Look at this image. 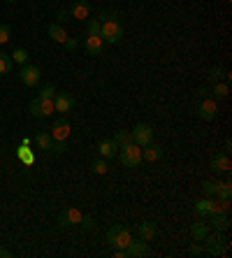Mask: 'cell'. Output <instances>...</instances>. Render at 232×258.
Here are the masks:
<instances>
[{"label":"cell","mask_w":232,"mask_h":258,"mask_svg":"<svg viewBox=\"0 0 232 258\" xmlns=\"http://www.w3.org/2000/svg\"><path fill=\"white\" fill-rule=\"evenodd\" d=\"M197 116L202 121H214L218 116V105H216V98H207L197 105Z\"/></svg>","instance_id":"cell-9"},{"label":"cell","mask_w":232,"mask_h":258,"mask_svg":"<svg viewBox=\"0 0 232 258\" xmlns=\"http://www.w3.org/2000/svg\"><path fill=\"white\" fill-rule=\"evenodd\" d=\"M209 79H211V82H220V79H225L227 75H225V70H223V68H211V70H209V75H207Z\"/></svg>","instance_id":"cell-32"},{"label":"cell","mask_w":232,"mask_h":258,"mask_svg":"<svg viewBox=\"0 0 232 258\" xmlns=\"http://www.w3.org/2000/svg\"><path fill=\"white\" fill-rule=\"evenodd\" d=\"M130 138L137 147H146L149 142H153V128L149 123H137L135 131H130Z\"/></svg>","instance_id":"cell-6"},{"label":"cell","mask_w":232,"mask_h":258,"mask_svg":"<svg viewBox=\"0 0 232 258\" xmlns=\"http://www.w3.org/2000/svg\"><path fill=\"white\" fill-rule=\"evenodd\" d=\"M218 184L220 181H202V191L207 198H211V196H216V191H218Z\"/></svg>","instance_id":"cell-31"},{"label":"cell","mask_w":232,"mask_h":258,"mask_svg":"<svg viewBox=\"0 0 232 258\" xmlns=\"http://www.w3.org/2000/svg\"><path fill=\"white\" fill-rule=\"evenodd\" d=\"M82 228L84 230H91V228H93V219H91V216H84V219H82Z\"/></svg>","instance_id":"cell-38"},{"label":"cell","mask_w":232,"mask_h":258,"mask_svg":"<svg viewBox=\"0 0 232 258\" xmlns=\"http://www.w3.org/2000/svg\"><path fill=\"white\" fill-rule=\"evenodd\" d=\"M35 144L40 147L42 151H51V147H54V140H51V135H49V133L40 131L35 135Z\"/></svg>","instance_id":"cell-22"},{"label":"cell","mask_w":232,"mask_h":258,"mask_svg":"<svg viewBox=\"0 0 232 258\" xmlns=\"http://www.w3.org/2000/svg\"><path fill=\"white\" fill-rule=\"evenodd\" d=\"M119 158L123 163L125 168H139V163H142V147H137L135 142L125 144V147H119Z\"/></svg>","instance_id":"cell-4"},{"label":"cell","mask_w":232,"mask_h":258,"mask_svg":"<svg viewBox=\"0 0 232 258\" xmlns=\"http://www.w3.org/2000/svg\"><path fill=\"white\" fill-rule=\"evenodd\" d=\"M137 235H139V240L151 242L156 237V223H151V221L137 223Z\"/></svg>","instance_id":"cell-18"},{"label":"cell","mask_w":232,"mask_h":258,"mask_svg":"<svg viewBox=\"0 0 232 258\" xmlns=\"http://www.w3.org/2000/svg\"><path fill=\"white\" fill-rule=\"evenodd\" d=\"M82 219H84V214L77 210V207H65V210L58 214V226L60 228H70V226H77V223H82Z\"/></svg>","instance_id":"cell-8"},{"label":"cell","mask_w":232,"mask_h":258,"mask_svg":"<svg viewBox=\"0 0 232 258\" xmlns=\"http://www.w3.org/2000/svg\"><path fill=\"white\" fill-rule=\"evenodd\" d=\"M54 96H56V86L54 84H47L44 89L40 91V96H37V98H54Z\"/></svg>","instance_id":"cell-35"},{"label":"cell","mask_w":232,"mask_h":258,"mask_svg":"<svg viewBox=\"0 0 232 258\" xmlns=\"http://www.w3.org/2000/svg\"><path fill=\"white\" fill-rule=\"evenodd\" d=\"M209 223H211V228L214 230L225 233V230L230 228V216L227 214H214V216H209Z\"/></svg>","instance_id":"cell-20"},{"label":"cell","mask_w":232,"mask_h":258,"mask_svg":"<svg viewBox=\"0 0 232 258\" xmlns=\"http://www.w3.org/2000/svg\"><path fill=\"white\" fill-rule=\"evenodd\" d=\"M19 158H21L26 165H33V163H35V154H30L26 144H21V149H19Z\"/></svg>","instance_id":"cell-29"},{"label":"cell","mask_w":232,"mask_h":258,"mask_svg":"<svg viewBox=\"0 0 232 258\" xmlns=\"http://www.w3.org/2000/svg\"><path fill=\"white\" fill-rule=\"evenodd\" d=\"M63 47H65L67 51H74V49H77L79 44H77V40H74V37H67L65 42H63Z\"/></svg>","instance_id":"cell-36"},{"label":"cell","mask_w":232,"mask_h":258,"mask_svg":"<svg viewBox=\"0 0 232 258\" xmlns=\"http://www.w3.org/2000/svg\"><path fill=\"white\" fill-rule=\"evenodd\" d=\"M114 142L119 144V147H125V144L132 142V138H130V133H128V131H119L116 135H114Z\"/></svg>","instance_id":"cell-30"},{"label":"cell","mask_w":232,"mask_h":258,"mask_svg":"<svg viewBox=\"0 0 232 258\" xmlns=\"http://www.w3.org/2000/svg\"><path fill=\"white\" fill-rule=\"evenodd\" d=\"M12 253H10V249H5V246H0V258H10Z\"/></svg>","instance_id":"cell-41"},{"label":"cell","mask_w":232,"mask_h":258,"mask_svg":"<svg viewBox=\"0 0 232 258\" xmlns=\"http://www.w3.org/2000/svg\"><path fill=\"white\" fill-rule=\"evenodd\" d=\"M70 131H72L70 121H67L65 116H60V119L54 121V126H51V133H49V135H51V140H54V142H67Z\"/></svg>","instance_id":"cell-7"},{"label":"cell","mask_w":232,"mask_h":258,"mask_svg":"<svg viewBox=\"0 0 232 258\" xmlns=\"http://www.w3.org/2000/svg\"><path fill=\"white\" fill-rule=\"evenodd\" d=\"M163 158V147L156 142H149L146 147H142V161L146 163H156Z\"/></svg>","instance_id":"cell-16"},{"label":"cell","mask_w":232,"mask_h":258,"mask_svg":"<svg viewBox=\"0 0 232 258\" xmlns=\"http://www.w3.org/2000/svg\"><path fill=\"white\" fill-rule=\"evenodd\" d=\"M114 258H125V249H114Z\"/></svg>","instance_id":"cell-39"},{"label":"cell","mask_w":232,"mask_h":258,"mask_svg":"<svg viewBox=\"0 0 232 258\" xmlns=\"http://www.w3.org/2000/svg\"><path fill=\"white\" fill-rule=\"evenodd\" d=\"M67 14H70L72 19H89L91 14V5H89V0H77V3H72L70 10H67Z\"/></svg>","instance_id":"cell-14"},{"label":"cell","mask_w":232,"mask_h":258,"mask_svg":"<svg viewBox=\"0 0 232 258\" xmlns=\"http://www.w3.org/2000/svg\"><path fill=\"white\" fill-rule=\"evenodd\" d=\"M202 242H207L204 251H207L209 256H223V253L227 251V246H230V240H227V237L220 233V230H216V233H209Z\"/></svg>","instance_id":"cell-3"},{"label":"cell","mask_w":232,"mask_h":258,"mask_svg":"<svg viewBox=\"0 0 232 258\" xmlns=\"http://www.w3.org/2000/svg\"><path fill=\"white\" fill-rule=\"evenodd\" d=\"M195 214L197 216H211L214 214V200L211 198H202L195 203Z\"/></svg>","instance_id":"cell-21"},{"label":"cell","mask_w":232,"mask_h":258,"mask_svg":"<svg viewBox=\"0 0 232 258\" xmlns=\"http://www.w3.org/2000/svg\"><path fill=\"white\" fill-rule=\"evenodd\" d=\"M227 93H230V89H227L225 82H216L214 89H211V96L218 98V100H223V98H227Z\"/></svg>","instance_id":"cell-25"},{"label":"cell","mask_w":232,"mask_h":258,"mask_svg":"<svg viewBox=\"0 0 232 258\" xmlns=\"http://www.w3.org/2000/svg\"><path fill=\"white\" fill-rule=\"evenodd\" d=\"M67 17H70V14H67V10H63V12H58V21H60V24H63V21H67Z\"/></svg>","instance_id":"cell-40"},{"label":"cell","mask_w":232,"mask_h":258,"mask_svg":"<svg viewBox=\"0 0 232 258\" xmlns=\"http://www.w3.org/2000/svg\"><path fill=\"white\" fill-rule=\"evenodd\" d=\"M54 107H56V112H60V114H67V112L74 107V98H72L70 93H56Z\"/></svg>","instance_id":"cell-13"},{"label":"cell","mask_w":232,"mask_h":258,"mask_svg":"<svg viewBox=\"0 0 232 258\" xmlns=\"http://www.w3.org/2000/svg\"><path fill=\"white\" fill-rule=\"evenodd\" d=\"M232 184H230V179L227 181H220L218 184V191H216V196H218V200H223V203H230V198H232Z\"/></svg>","instance_id":"cell-24"},{"label":"cell","mask_w":232,"mask_h":258,"mask_svg":"<svg viewBox=\"0 0 232 258\" xmlns=\"http://www.w3.org/2000/svg\"><path fill=\"white\" fill-rule=\"evenodd\" d=\"M54 112H56L54 98H33V100H30V114L37 116V119L51 116Z\"/></svg>","instance_id":"cell-5"},{"label":"cell","mask_w":232,"mask_h":258,"mask_svg":"<svg viewBox=\"0 0 232 258\" xmlns=\"http://www.w3.org/2000/svg\"><path fill=\"white\" fill-rule=\"evenodd\" d=\"M230 149H232V140L227 138V140H225V154H230Z\"/></svg>","instance_id":"cell-42"},{"label":"cell","mask_w":232,"mask_h":258,"mask_svg":"<svg viewBox=\"0 0 232 258\" xmlns=\"http://www.w3.org/2000/svg\"><path fill=\"white\" fill-rule=\"evenodd\" d=\"M151 253V249H149V244L144 240H132L130 244L125 246V258H142V256H149Z\"/></svg>","instance_id":"cell-11"},{"label":"cell","mask_w":232,"mask_h":258,"mask_svg":"<svg viewBox=\"0 0 232 258\" xmlns=\"http://www.w3.org/2000/svg\"><path fill=\"white\" fill-rule=\"evenodd\" d=\"M14 70V60L7 54H0V75H10Z\"/></svg>","instance_id":"cell-26"},{"label":"cell","mask_w":232,"mask_h":258,"mask_svg":"<svg viewBox=\"0 0 232 258\" xmlns=\"http://www.w3.org/2000/svg\"><path fill=\"white\" fill-rule=\"evenodd\" d=\"M5 3H17V0H5Z\"/></svg>","instance_id":"cell-43"},{"label":"cell","mask_w":232,"mask_h":258,"mask_svg":"<svg viewBox=\"0 0 232 258\" xmlns=\"http://www.w3.org/2000/svg\"><path fill=\"white\" fill-rule=\"evenodd\" d=\"M84 49H86L91 56H100L102 51H105V42H102L100 35H86V40H84Z\"/></svg>","instance_id":"cell-15"},{"label":"cell","mask_w":232,"mask_h":258,"mask_svg":"<svg viewBox=\"0 0 232 258\" xmlns=\"http://www.w3.org/2000/svg\"><path fill=\"white\" fill-rule=\"evenodd\" d=\"M86 35H100V19H91L89 28H86Z\"/></svg>","instance_id":"cell-33"},{"label":"cell","mask_w":232,"mask_h":258,"mask_svg":"<svg viewBox=\"0 0 232 258\" xmlns=\"http://www.w3.org/2000/svg\"><path fill=\"white\" fill-rule=\"evenodd\" d=\"M47 35L51 37V40H54V42H58V44H63L67 40V33H65V28H63V26L60 24H49V28H47Z\"/></svg>","instance_id":"cell-19"},{"label":"cell","mask_w":232,"mask_h":258,"mask_svg":"<svg viewBox=\"0 0 232 258\" xmlns=\"http://www.w3.org/2000/svg\"><path fill=\"white\" fill-rule=\"evenodd\" d=\"M10 35H12V28L7 24H0V44L10 42Z\"/></svg>","instance_id":"cell-34"},{"label":"cell","mask_w":232,"mask_h":258,"mask_svg":"<svg viewBox=\"0 0 232 258\" xmlns=\"http://www.w3.org/2000/svg\"><path fill=\"white\" fill-rule=\"evenodd\" d=\"M10 58H12L14 63H21V66H26V63H28V51H26L24 47H19V49H14V54L10 56Z\"/></svg>","instance_id":"cell-28"},{"label":"cell","mask_w":232,"mask_h":258,"mask_svg":"<svg viewBox=\"0 0 232 258\" xmlns=\"http://www.w3.org/2000/svg\"><path fill=\"white\" fill-rule=\"evenodd\" d=\"M207 235H209V226H207V223H193V226H191V237L195 242H202Z\"/></svg>","instance_id":"cell-23"},{"label":"cell","mask_w":232,"mask_h":258,"mask_svg":"<svg viewBox=\"0 0 232 258\" xmlns=\"http://www.w3.org/2000/svg\"><path fill=\"white\" fill-rule=\"evenodd\" d=\"M116 151H119V144L114 142V140H100L98 142V154H100V158H114L116 156Z\"/></svg>","instance_id":"cell-17"},{"label":"cell","mask_w":232,"mask_h":258,"mask_svg":"<svg viewBox=\"0 0 232 258\" xmlns=\"http://www.w3.org/2000/svg\"><path fill=\"white\" fill-rule=\"evenodd\" d=\"M209 168H211V172H230V168H232L230 156H227L225 151L223 154H214L211 161H209Z\"/></svg>","instance_id":"cell-12"},{"label":"cell","mask_w":232,"mask_h":258,"mask_svg":"<svg viewBox=\"0 0 232 258\" xmlns=\"http://www.w3.org/2000/svg\"><path fill=\"white\" fill-rule=\"evenodd\" d=\"M125 35V28L121 26V21L116 19V14L112 17H100V37L102 42L107 44H119Z\"/></svg>","instance_id":"cell-1"},{"label":"cell","mask_w":232,"mask_h":258,"mask_svg":"<svg viewBox=\"0 0 232 258\" xmlns=\"http://www.w3.org/2000/svg\"><path fill=\"white\" fill-rule=\"evenodd\" d=\"M19 77H21V82H24L26 86H37L40 84V79H42V72H40V68H35V66H28L26 63L24 68H21V72H19Z\"/></svg>","instance_id":"cell-10"},{"label":"cell","mask_w":232,"mask_h":258,"mask_svg":"<svg viewBox=\"0 0 232 258\" xmlns=\"http://www.w3.org/2000/svg\"><path fill=\"white\" fill-rule=\"evenodd\" d=\"M188 253H191V256H200V253H204V246L202 244H193L191 249H188Z\"/></svg>","instance_id":"cell-37"},{"label":"cell","mask_w":232,"mask_h":258,"mask_svg":"<svg viewBox=\"0 0 232 258\" xmlns=\"http://www.w3.org/2000/svg\"><path fill=\"white\" fill-rule=\"evenodd\" d=\"M107 158H98V161L91 163V172L93 174H107Z\"/></svg>","instance_id":"cell-27"},{"label":"cell","mask_w":232,"mask_h":258,"mask_svg":"<svg viewBox=\"0 0 232 258\" xmlns=\"http://www.w3.org/2000/svg\"><path fill=\"white\" fill-rule=\"evenodd\" d=\"M132 242V233L121 223H114L107 230V244H112L114 249H125Z\"/></svg>","instance_id":"cell-2"}]
</instances>
